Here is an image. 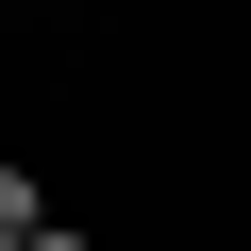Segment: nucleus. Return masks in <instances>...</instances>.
Listing matches in <instances>:
<instances>
[{
    "label": "nucleus",
    "instance_id": "1",
    "mask_svg": "<svg viewBox=\"0 0 251 251\" xmlns=\"http://www.w3.org/2000/svg\"><path fill=\"white\" fill-rule=\"evenodd\" d=\"M34 234H50V184H34V168H0V251H34Z\"/></svg>",
    "mask_w": 251,
    "mask_h": 251
},
{
    "label": "nucleus",
    "instance_id": "2",
    "mask_svg": "<svg viewBox=\"0 0 251 251\" xmlns=\"http://www.w3.org/2000/svg\"><path fill=\"white\" fill-rule=\"evenodd\" d=\"M34 251H100V234H67V218H50V234H34Z\"/></svg>",
    "mask_w": 251,
    "mask_h": 251
}]
</instances>
